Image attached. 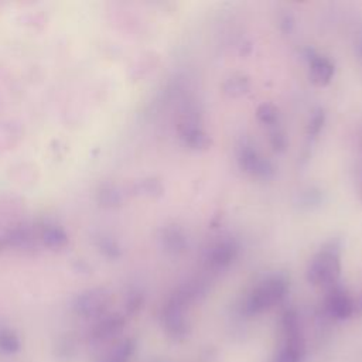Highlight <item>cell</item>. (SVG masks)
I'll list each match as a JSON object with an SVG mask.
<instances>
[{
	"label": "cell",
	"instance_id": "1",
	"mask_svg": "<svg viewBox=\"0 0 362 362\" xmlns=\"http://www.w3.org/2000/svg\"><path fill=\"white\" fill-rule=\"evenodd\" d=\"M341 274V242L329 240L310 260L307 280L325 288L338 283Z\"/></svg>",
	"mask_w": 362,
	"mask_h": 362
},
{
	"label": "cell",
	"instance_id": "2",
	"mask_svg": "<svg viewBox=\"0 0 362 362\" xmlns=\"http://www.w3.org/2000/svg\"><path fill=\"white\" fill-rule=\"evenodd\" d=\"M288 281L283 274H272L259 281L243 301L246 315L260 314L279 304L287 294Z\"/></svg>",
	"mask_w": 362,
	"mask_h": 362
},
{
	"label": "cell",
	"instance_id": "3",
	"mask_svg": "<svg viewBox=\"0 0 362 362\" xmlns=\"http://www.w3.org/2000/svg\"><path fill=\"white\" fill-rule=\"evenodd\" d=\"M281 341L273 362H304L305 344L300 328V320L294 310H286L281 315Z\"/></svg>",
	"mask_w": 362,
	"mask_h": 362
},
{
	"label": "cell",
	"instance_id": "4",
	"mask_svg": "<svg viewBox=\"0 0 362 362\" xmlns=\"http://www.w3.org/2000/svg\"><path fill=\"white\" fill-rule=\"evenodd\" d=\"M238 164L245 173L256 178L269 180L274 175L273 164L267 158L260 156L256 148H253V146L246 143H243L238 148Z\"/></svg>",
	"mask_w": 362,
	"mask_h": 362
},
{
	"label": "cell",
	"instance_id": "5",
	"mask_svg": "<svg viewBox=\"0 0 362 362\" xmlns=\"http://www.w3.org/2000/svg\"><path fill=\"white\" fill-rule=\"evenodd\" d=\"M163 325L167 334L174 339H182L188 334V321L184 311V298L175 296L163 308Z\"/></svg>",
	"mask_w": 362,
	"mask_h": 362
},
{
	"label": "cell",
	"instance_id": "6",
	"mask_svg": "<svg viewBox=\"0 0 362 362\" xmlns=\"http://www.w3.org/2000/svg\"><path fill=\"white\" fill-rule=\"evenodd\" d=\"M325 311L335 320H346L355 311V303L352 297L341 284L337 283L328 287L325 297Z\"/></svg>",
	"mask_w": 362,
	"mask_h": 362
},
{
	"label": "cell",
	"instance_id": "7",
	"mask_svg": "<svg viewBox=\"0 0 362 362\" xmlns=\"http://www.w3.org/2000/svg\"><path fill=\"white\" fill-rule=\"evenodd\" d=\"M238 256V243L233 239L223 238L212 245L208 255V262L212 269L222 270L228 267Z\"/></svg>",
	"mask_w": 362,
	"mask_h": 362
},
{
	"label": "cell",
	"instance_id": "8",
	"mask_svg": "<svg viewBox=\"0 0 362 362\" xmlns=\"http://www.w3.org/2000/svg\"><path fill=\"white\" fill-rule=\"evenodd\" d=\"M124 327V318L120 315H110L100 320L89 334L92 344H102L113 339L122 332Z\"/></svg>",
	"mask_w": 362,
	"mask_h": 362
},
{
	"label": "cell",
	"instance_id": "9",
	"mask_svg": "<svg viewBox=\"0 0 362 362\" xmlns=\"http://www.w3.org/2000/svg\"><path fill=\"white\" fill-rule=\"evenodd\" d=\"M334 75V64L324 55L310 57V81L317 86H325Z\"/></svg>",
	"mask_w": 362,
	"mask_h": 362
},
{
	"label": "cell",
	"instance_id": "10",
	"mask_svg": "<svg viewBox=\"0 0 362 362\" xmlns=\"http://www.w3.org/2000/svg\"><path fill=\"white\" fill-rule=\"evenodd\" d=\"M181 139L189 148L202 150L208 148L211 144V137L198 126L195 124H184L181 129Z\"/></svg>",
	"mask_w": 362,
	"mask_h": 362
},
{
	"label": "cell",
	"instance_id": "11",
	"mask_svg": "<svg viewBox=\"0 0 362 362\" xmlns=\"http://www.w3.org/2000/svg\"><path fill=\"white\" fill-rule=\"evenodd\" d=\"M107 305V300L103 294H90L81 298L76 304V311L82 317H98Z\"/></svg>",
	"mask_w": 362,
	"mask_h": 362
},
{
	"label": "cell",
	"instance_id": "12",
	"mask_svg": "<svg viewBox=\"0 0 362 362\" xmlns=\"http://www.w3.org/2000/svg\"><path fill=\"white\" fill-rule=\"evenodd\" d=\"M136 349V341L126 338L107 351L98 362H130Z\"/></svg>",
	"mask_w": 362,
	"mask_h": 362
},
{
	"label": "cell",
	"instance_id": "13",
	"mask_svg": "<svg viewBox=\"0 0 362 362\" xmlns=\"http://www.w3.org/2000/svg\"><path fill=\"white\" fill-rule=\"evenodd\" d=\"M79 342L72 335L61 337L54 349V355L59 362H74L79 355Z\"/></svg>",
	"mask_w": 362,
	"mask_h": 362
},
{
	"label": "cell",
	"instance_id": "14",
	"mask_svg": "<svg viewBox=\"0 0 362 362\" xmlns=\"http://www.w3.org/2000/svg\"><path fill=\"white\" fill-rule=\"evenodd\" d=\"M21 349V341L18 335L10 328H0V354L14 355Z\"/></svg>",
	"mask_w": 362,
	"mask_h": 362
},
{
	"label": "cell",
	"instance_id": "15",
	"mask_svg": "<svg viewBox=\"0 0 362 362\" xmlns=\"http://www.w3.org/2000/svg\"><path fill=\"white\" fill-rule=\"evenodd\" d=\"M163 240H164V245H165L167 250H170L173 253L182 252L185 249V245H187L185 235L178 228H168L164 233Z\"/></svg>",
	"mask_w": 362,
	"mask_h": 362
},
{
	"label": "cell",
	"instance_id": "16",
	"mask_svg": "<svg viewBox=\"0 0 362 362\" xmlns=\"http://www.w3.org/2000/svg\"><path fill=\"white\" fill-rule=\"evenodd\" d=\"M223 90L229 96H240L249 90V81L245 76H232L223 83Z\"/></svg>",
	"mask_w": 362,
	"mask_h": 362
},
{
	"label": "cell",
	"instance_id": "17",
	"mask_svg": "<svg viewBox=\"0 0 362 362\" xmlns=\"http://www.w3.org/2000/svg\"><path fill=\"white\" fill-rule=\"evenodd\" d=\"M256 116L257 119L263 123V124H276L277 119H279V109L272 105V103H262L257 110H256Z\"/></svg>",
	"mask_w": 362,
	"mask_h": 362
},
{
	"label": "cell",
	"instance_id": "18",
	"mask_svg": "<svg viewBox=\"0 0 362 362\" xmlns=\"http://www.w3.org/2000/svg\"><path fill=\"white\" fill-rule=\"evenodd\" d=\"M321 201H322V192L317 188H307L298 195V204L301 208H307V209L314 208L320 205Z\"/></svg>",
	"mask_w": 362,
	"mask_h": 362
},
{
	"label": "cell",
	"instance_id": "19",
	"mask_svg": "<svg viewBox=\"0 0 362 362\" xmlns=\"http://www.w3.org/2000/svg\"><path fill=\"white\" fill-rule=\"evenodd\" d=\"M325 123V113L322 109H317L311 113V117L308 120V126H307V133L313 137H315L324 127Z\"/></svg>",
	"mask_w": 362,
	"mask_h": 362
},
{
	"label": "cell",
	"instance_id": "20",
	"mask_svg": "<svg viewBox=\"0 0 362 362\" xmlns=\"http://www.w3.org/2000/svg\"><path fill=\"white\" fill-rule=\"evenodd\" d=\"M270 144L274 151H283L286 148L287 137L281 129L276 127L270 132Z\"/></svg>",
	"mask_w": 362,
	"mask_h": 362
},
{
	"label": "cell",
	"instance_id": "21",
	"mask_svg": "<svg viewBox=\"0 0 362 362\" xmlns=\"http://www.w3.org/2000/svg\"><path fill=\"white\" fill-rule=\"evenodd\" d=\"M291 27H293V17L288 14V16H286V17L281 20V28H283L284 31H290Z\"/></svg>",
	"mask_w": 362,
	"mask_h": 362
},
{
	"label": "cell",
	"instance_id": "22",
	"mask_svg": "<svg viewBox=\"0 0 362 362\" xmlns=\"http://www.w3.org/2000/svg\"><path fill=\"white\" fill-rule=\"evenodd\" d=\"M358 54H359V57L362 58V41L358 44Z\"/></svg>",
	"mask_w": 362,
	"mask_h": 362
},
{
	"label": "cell",
	"instance_id": "23",
	"mask_svg": "<svg viewBox=\"0 0 362 362\" xmlns=\"http://www.w3.org/2000/svg\"><path fill=\"white\" fill-rule=\"evenodd\" d=\"M359 194H361V199H362V171H361V181H359Z\"/></svg>",
	"mask_w": 362,
	"mask_h": 362
}]
</instances>
